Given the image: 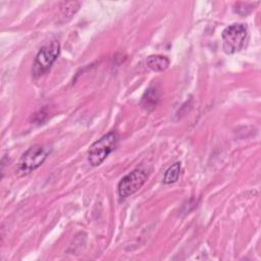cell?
I'll return each mask as SVG.
<instances>
[{
    "mask_svg": "<svg viewBox=\"0 0 261 261\" xmlns=\"http://www.w3.org/2000/svg\"><path fill=\"white\" fill-rule=\"evenodd\" d=\"M60 53V44L58 41H51L44 45L37 53L32 67V74L34 77L44 75L56 61Z\"/></svg>",
    "mask_w": 261,
    "mask_h": 261,
    "instance_id": "1",
    "label": "cell"
},
{
    "mask_svg": "<svg viewBox=\"0 0 261 261\" xmlns=\"http://www.w3.org/2000/svg\"><path fill=\"white\" fill-rule=\"evenodd\" d=\"M118 142V134L114 130L94 142L88 151V160L92 166L100 165L114 151Z\"/></svg>",
    "mask_w": 261,
    "mask_h": 261,
    "instance_id": "2",
    "label": "cell"
},
{
    "mask_svg": "<svg viewBox=\"0 0 261 261\" xmlns=\"http://www.w3.org/2000/svg\"><path fill=\"white\" fill-rule=\"evenodd\" d=\"M222 48L226 54L241 51L248 40V28L244 23H233L225 28L221 34Z\"/></svg>",
    "mask_w": 261,
    "mask_h": 261,
    "instance_id": "3",
    "label": "cell"
},
{
    "mask_svg": "<svg viewBox=\"0 0 261 261\" xmlns=\"http://www.w3.org/2000/svg\"><path fill=\"white\" fill-rule=\"evenodd\" d=\"M48 156L47 151L41 145L30 147L20 157L17 163V172L20 175H27L40 167Z\"/></svg>",
    "mask_w": 261,
    "mask_h": 261,
    "instance_id": "4",
    "label": "cell"
},
{
    "mask_svg": "<svg viewBox=\"0 0 261 261\" xmlns=\"http://www.w3.org/2000/svg\"><path fill=\"white\" fill-rule=\"evenodd\" d=\"M147 180V173L145 170L137 168L126 175H124L117 185V192L118 196L121 199H125L137 191H139L142 186Z\"/></svg>",
    "mask_w": 261,
    "mask_h": 261,
    "instance_id": "5",
    "label": "cell"
},
{
    "mask_svg": "<svg viewBox=\"0 0 261 261\" xmlns=\"http://www.w3.org/2000/svg\"><path fill=\"white\" fill-rule=\"evenodd\" d=\"M160 99V94L155 87H150L141 99V106L144 110L150 112L155 109Z\"/></svg>",
    "mask_w": 261,
    "mask_h": 261,
    "instance_id": "6",
    "label": "cell"
},
{
    "mask_svg": "<svg viewBox=\"0 0 261 261\" xmlns=\"http://www.w3.org/2000/svg\"><path fill=\"white\" fill-rule=\"evenodd\" d=\"M170 61L166 56L163 55H150L147 58V64L148 66L154 70V71H163L165 70L168 65H169Z\"/></svg>",
    "mask_w": 261,
    "mask_h": 261,
    "instance_id": "7",
    "label": "cell"
},
{
    "mask_svg": "<svg viewBox=\"0 0 261 261\" xmlns=\"http://www.w3.org/2000/svg\"><path fill=\"white\" fill-rule=\"evenodd\" d=\"M180 169H181V165L180 162H175L173 163L171 166H169L163 176V182L165 185H170L175 182L178 177H179V173H180Z\"/></svg>",
    "mask_w": 261,
    "mask_h": 261,
    "instance_id": "8",
    "label": "cell"
},
{
    "mask_svg": "<svg viewBox=\"0 0 261 261\" xmlns=\"http://www.w3.org/2000/svg\"><path fill=\"white\" fill-rule=\"evenodd\" d=\"M82 5L81 2H62L60 3V14L62 17L69 19Z\"/></svg>",
    "mask_w": 261,
    "mask_h": 261,
    "instance_id": "9",
    "label": "cell"
}]
</instances>
